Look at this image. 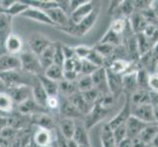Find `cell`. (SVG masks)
Instances as JSON below:
<instances>
[{"label":"cell","mask_w":158,"mask_h":147,"mask_svg":"<svg viewBox=\"0 0 158 147\" xmlns=\"http://www.w3.org/2000/svg\"><path fill=\"white\" fill-rule=\"evenodd\" d=\"M131 63L132 62H130V60H126L123 58H116V59H113L112 61L109 63L108 66L105 68L113 74L123 76L125 73L128 72V70L131 66Z\"/></svg>","instance_id":"44dd1931"},{"label":"cell","mask_w":158,"mask_h":147,"mask_svg":"<svg viewBox=\"0 0 158 147\" xmlns=\"http://www.w3.org/2000/svg\"><path fill=\"white\" fill-rule=\"evenodd\" d=\"M131 142H132V147H146V144L139 137L131 139Z\"/></svg>","instance_id":"f5cc1de1"},{"label":"cell","mask_w":158,"mask_h":147,"mask_svg":"<svg viewBox=\"0 0 158 147\" xmlns=\"http://www.w3.org/2000/svg\"><path fill=\"white\" fill-rule=\"evenodd\" d=\"M28 8L29 6L24 1H18V0H16L12 6L5 11V13L11 16V17H13V16H21Z\"/></svg>","instance_id":"ab89813d"},{"label":"cell","mask_w":158,"mask_h":147,"mask_svg":"<svg viewBox=\"0 0 158 147\" xmlns=\"http://www.w3.org/2000/svg\"><path fill=\"white\" fill-rule=\"evenodd\" d=\"M135 11V5L134 1H121L119 3V6L116 12H120L123 16V18H130L131 15H132Z\"/></svg>","instance_id":"f35d334b"},{"label":"cell","mask_w":158,"mask_h":147,"mask_svg":"<svg viewBox=\"0 0 158 147\" xmlns=\"http://www.w3.org/2000/svg\"><path fill=\"white\" fill-rule=\"evenodd\" d=\"M43 76L53 81L60 83V81H62L64 80L63 79V68L53 64L49 68H47L44 71V75Z\"/></svg>","instance_id":"836d02e7"},{"label":"cell","mask_w":158,"mask_h":147,"mask_svg":"<svg viewBox=\"0 0 158 147\" xmlns=\"http://www.w3.org/2000/svg\"><path fill=\"white\" fill-rule=\"evenodd\" d=\"M4 47L8 54L11 55H18L23 48V42L21 37L17 35L11 34L4 41Z\"/></svg>","instance_id":"ffe728a7"},{"label":"cell","mask_w":158,"mask_h":147,"mask_svg":"<svg viewBox=\"0 0 158 147\" xmlns=\"http://www.w3.org/2000/svg\"><path fill=\"white\" fill-rule=\"evenodd\" d=\"M60 101L58 99V96H48L46 101V109L50 110H59Z\"/></svg>","instance_id":"f907efd6"},{"label":"cell","mask_w":158,"mask_h":147,"mask_svg":"<svg viewBox=\"0 0 158 147\" xmlns=\"http://www.w3.org/2000/svg\"><path fill=\"white\" fill-rule=\"evenodd\" d=\"M98 16H99V9L94 6V10L91 11L89 15L86 16V17L81 22H80L78 25H74L70 35L79 36V37L84 36L85 34H88L92 29V27L95 25L97 19H98Z\"/></svg>","instance_id":"7a4b0ae2"},{"label":"cell","mask_w":158,"mask_h":147,"mask_svg":"<svg viewBox=\"0 0 158 147\" xmlns=\"http://www.w3.org/2000/svg\"><path fill=\"white\" fill-rule=\"evenodd\" d=\"M130 101L132 105L150 104L151 103V92L149 90L138 89L130 96Z\"/></svg>","instance_id":"484cf974"},{"label":"cell","mask_w":158,"mask_h":147,"mask_svg":"<svg viewBox=\"0 0 158 147\" xmlns=\"http://www.w3.org/2000/svg\"><path fill=\"white\" fill-rule=\"evenodd\" d=\"M19 58L21 61V70H23L24 72L35 77L44 75V71L40 65L39 56L35 53L31 51H25L21 54Z\"/></svg>","instance_id":"6da1fadb"},{"label":"cell","mask_w":158,"mask_h":147,"mask_svg":"<svg viewBox=\"0 0 158 147\" xmlns=\"http://www.w3.org/2000/svg\"><path fill=\"white\" fill-rule=\"evenodd\" d=\"M29 7L36 8L41 11H46L59 7V3L57 0H25L24 1Z\"/></svg>","instance_id":"d4e9b609"},{"label":"cell","mask_w":158,"mask_h":147,"mask_svg":"<svg viewBox=\"0 0 158 147\" xmlns=\"http://www.w3.org/2000/svg\"><path fill=\"white\" fill-rule=\"evenodd\" d=\"M39 80L42 85V88H44L45 92L48 96H58L59 93V83L53 81L49 79H47L44 76H40Z\"/></svg>","instance_id":"4dcf8cb0"},{"label":"cell","mask_w":158,"mask_h":147,"mask_svg":"<svg viewBox=\"0 0 158 147\" xmlns=\"http://www.w3.org/2000/svg\"><path fill=\"white\" fill-rule=\"evenodd\" d=\"M98 43H106V44H110L114 47H119L123 43V36L115 34V32H113L112 31L108 29V31L101 37V39L98 41Z\"/></svg>","instance_id":"d6a6232c"},{"label":"cell","mask_w":158,"mask_h":147,"mask_svg":"<svg viewBox=\"0 0 158 147\" xmlns=\"http://www.w3.org/2000/svg\"><path fill=\"white\" fill-rule=\"evenodd\" d=\"M100 142L102 147H117L112 129L109 128L107 123L102 126L100 130Z\"/></svg>","instance_id":"4316f807"},{"label":"cell","mask_w":158,"mask_h":147,"mask_svg":"<svg viewBox=\"0 0 158 147\" xmlns=\"http://www.w3.org/2000/svg\"><path fill=\"white\" fill-rule=\"evenodd\" d=\"M72 139L81 147H91L89 137V130L85 129L84 123H76V129Z\"/></svg>","instance_id":"9a60e30c"},{"label":"cell","mask_w":158,"mask_h":147,"mask_svg":"<svg viewBox=\"0 0 158 147\" xmlns=\"http://www.w3.org/2000/svg\"><path fill=\"white\" fill-rule=\"evenodd\" d=\"M59 129L60 133H61V135L65 139H72L76 129L75 120L70 118H62L59 123Z\"/></svg>","instance_id":"603a6c76"},{"label":"cell","mask_w":158,"mask_h":147,"mask_svg":"<svg viewBox=\"0 0 158 147\" xmlns=\"http://www.w3.org/2000/svg\"><path fill=\"white\" fill-rule=\"evenodd\" d=\"M106 78L109 92L115 98L119 97L124 92L122 84V76L113 74L106 69Z\"/></svg>","instance_id":"30bf717a"},{"label":"cell","mask_w":158,"mask_h":147,"mask_svg":"<svg viewBox=\"0 0 158 147\" xmlns=\"http://www.w3.org/2000/svg\"><path fill=\"white\" fill-rule=\"evenodd\" d=\"M75 49V54H76V57L81 59V60H84L88 57V55L89 54L91 48L89 46H85V45H79L77 47H74Z\"/></svg>","instance_id":"681fc988"},{"label":"cell","mask_w":158,"mask_h":147,"mask_svg":"<svg viewBox=\"0 0 158 147\" xmlns=\"http://www.w3.org/2000/svg\"><path fill=\"white\" fill-rule=\"evenodd\" d=\"M77 85L75 83H71V81L67 80H62L59 83V92H62V94L70 97L75 92H77Z\"/></svg>","instance_id":"7bdbcfd3"},{"label":"cell","mask_w":158,"mask_h":147,"mask_svg":"<svg viewBox=\"0 0 158 147\" xmlns=\"http://www.w3.org/2000/svg\"><path fill=\"white\" fill-rule=\"evenodd\" d=\"M148 86L150 92H152V93H158V74H149Z\"/></svg>","instance_id":"c3c4849f"},{"label":"cell","mask_w":158,"mask_h":147,"mask_svg":"<svg viewBox=\"0 0 158 147\" xmlns=\"http://www.w3.org/2000/svg\"><path fill=\"white\" fill-rule=\"evenodd\" d=\"M112 132L117 145L120 142H122L124 139H126V128H125V125L112 129Z\"/></svg>","instance_id":"7dc6e473"},{"label":"cell","mask_w":158,"mask_h":147,"mask_svg":"<svg viewBox=\"0 0 158 147\" xmlns=\"http://www.w3.org/2000/svg\"><path fill=\"white\" fill-rule=\"evenodd\" d=\"M149 73L148 71L144 68H139L137 71V83L139 89H144L148 90V81Z\"/></svg>","instance_id":"74e56055"},{"label":"cell","mask_w":158,"mask_h":147,"mask_svg":"<svg viewBox=\"0 0 158 147\" xmlns=\"http://www.w3.org/2000/svg\"><path fill=\"white\" fill-rule=\"evenodd\" d=\"M18 109H19V112L21 114H23V115H36V114L44 113L45 111L44 108L37 105L35 102V100L31 99V98L19 104Z\"/></svg>","instance_id":"7402d4cb"},{"label":"cell","mask_w":158,"mask_h":147,"mask_svg":"<svg viewBox=\"0 0 158 147\" xmlns=\"http://www.w3.org/2000/svg\"><path fill=\"white\" fill-rule=\"evenodd\" d=\"M59 110L61 112L62 116H64V118L75 119L79 118L81 115L78 109L69 101V99H65L63 102H60Z\"/></svg>","instance_id":"83f0119b"},{"label":"cell","mask_w":158,"mask_h":147,"mask_svg":"<svg viewBox=\"0 0 158 147\" xmlns=\"http://www.w3.org/2000/svg\"><path fill=\"white\" fill-rule=\"evenodd\" d=\"M53 142L52 134L49 129H45L37 127V129L34 134V143L35 146L49 147Z\"/></svg>","instance_id":"e0dca14e"},{"label":"cell","mask_w":158,"mask_h":147,"mask_svg":"<svg viewBox=\"0 0 158 147\" xmlns=\"http://www.w3.org/2000/svg\"><path fill=\"white\" fill-rule=\"evenodd\" d=\"M35 121L37 124V127L39 128H42L45 129H51L52 126H53V122L50 117H48L45 113H40V114H36V115H34Z\"/></svg>","instance_id":"60d3db41"},{"label":"cell","mask_w":158,"mask_h":147,"mask_svg":"<svg viewBox=\"0 0 158 147\" xmlns=\"http://www.w3.org/2000/svg\"><path fill=\"white\" fill-rule=\"evenodd\" d=\"M12 28V17L6 13L0 14V42L4 44V41L11 35Z\"/></svg>","instance_id":"cb8c5ba5"},{"label":"cell","mask_w":158,"mask_h":147,"mask_svg":"<svg viewBox=\"0 0 158 147\" xmlns=\"http://www.w3.org/2000/svg\"><path fill=\"white\" fill-rule=\"evenodd\" d=\"M46 14L48 15V17H49V19L51 20L54 26L66 28V27H69L71 24H72L70 21L69 16L59 7L46 11Z\"/></svg>","instance_id":"7c38bea8"},{"label":"cell","mask_w":158,"mask_h":147,"mask_svg":"<svg viewBox=\"0 0 158 147\" xmlns=\"http://www.w3.org/2000/svg\"><path fill=\"white\" fill-rule=\"evenodd\" d=\"M132 105V104H131ZM131 115L146 124H156L153 106L150 104L132 105Z\"/></svg>","instance_id":"277c9868"},{"label":"cell","mask_w":158,"mask_h":147,"mask_svg":"<svg viewBox=\"0 0 158 147\" xmlns=\"http://www.w3.org/2000/svg\"><path fill=\"white\" fill-rule=\"evenodd\" d=\"M115 48L116 47H114L110 44H106V43H97L94 47V50L98 52L105 60L113 55V53L115 52Z\"/></svg>","instance_id":"b9f144b4"},{"label":"cell","mask_w":158,"mask_h":147,"mask_svg":"<svg viewBox=\"0 0 158 147\" xmlns=\"http://www.w3.org/2000/svg\"><path fill=\"white\" fill-rule=\"evenodd\" d=\"M54 51H55V43L53 42L49 47H47L39 56L40 62V65L43 71H45L47 68H49L51 65H53Z\"/></svg>","instance_id":"f546056e"},{"label":"cell","mask_w":158,"mask_h":147,"mask_svg":"<svg viewBox=\"0 0 158 147\" xmlns=\"http://www.w3.org/2000/svg\"><path fill=\"white\" fill-rule=\"evenodd\" d=\"M76 85H77L78 91L81 92V93L86 92L94 88V84H92L90 76H81L77 80V81H76Z\"/></svg>","instance_id":"8d00e7d4"},{"label":"cell","mask_w":158,"mask_h":147,"mask_svg":"<svg viewBox=\"0 0 158 147\" xmlns=\"http://www.w3.org/2000/svg\"><path fill=\"white\" fill-rule=\"evenodd\" d=\"M131 112H132V105H131L130 96L126 95V100H125L124 105L121 108V110L119 111V113L115 117H113L110 121L107 123L109 128L111 129H114L120 126L125 125L127 122V120L132 116L131 115Z\"/></svg>","instance_id":"8992f818"},{"label":"cell","mask_w":158,"mask_h":147,"mask_svg":"<svg viewBox=\"0 0 158 147\" xmlns=\"http://www.w3.org/2000/svg\"><path fill=\"white\" fill-rule=\"evenodd\" d=\"M52 43L53 42L46 35L40 34V32H34L29 37V45L31 47V51L37 56H40Z\"/></svg>","instance_id":"5b68a950"},{"label":"cell","mask_w":158,"mask_h":147,"mask_svg":"<svg viewBox=\"0 0 158 147\" xmlns=\"http://www.w3.org/2000/svg\"><path fill=\"white\" fill-rule=\"evenodd\" d=\"M158 133V125L157 124H149L139 135V137L143 141L146 145H149L154 140L156 134Z\"/></svg>","instance_id":"1f68e13d"},{"label":"cell","mask_w":158,"mask_h":147,"mask_svg":"<svg viewBox=\"0 0 158 147\" xmlns=\"http://www.w3.org/2000/svg\"><path fill=\"white\" fill-rule=\"evenodd\" d=\"M117 147H132V142H131V139L129 138H126L124 139L122 142H120Z\"/></svg>","instance_id":"11a10c76"},{"label":"cell","mask_w":158,"mask_h":147,"mask_svg":"<svg viewBox=\"0 0 158 147\" xmlns=\"http://www.w3.org/2000/svg\"><path fill=\"white\" fill-rule=\"evenodd\" d=\"M146 147H155V146L152 144H149V145H146Z\"/></svg>","instance_id":"9f6ffc18"},{"label":"cell","mask_w":158,"mask_h":147,"mask_svg":"<svg viewBox=\"0 0 158 147\" xmlns=\"http://www.w3.org/2000/svg\"><path fill=\"white\" fill-rule=\"evenodd\" d=\"M14 101L7 91H0V116L5 117V114H9L14 110Z\"/></svg>","instance_id":"f1b7e54d"},{"label":"cell","mask_w":158,"mask_h":147,"mask_svg":"<svg viewBox=\"0 0 158 147\" xmlns=\"http://www.w3.org/2000/svg\"><path fill=\"white\" fill-rule=\"evenodd\" d=\"M94 88L98 90L100 94H108L110 93L107 85V78H106V69L105 67L98 68L96 71L90 75Z\"/></svg>","instance_id":"52a82bcc"},{"label":"cell","mask_w":158,"mask_h":147,"mask_svg":"<svg viewBox=\"0 0 158 147\" xmlns=\"http://www.w3.org/2000/svg\"><path fill=\"white\" fill-rule=\"evenodd\" d=\"M61 48H62V51H63V54H64L65 60L76 57L74 47H71V46L66 45V44H61Z\"/></svg>","instance_id":"816d5d0a"},{"label":"cell","mask_w":158,"mask_h":147,"mask_svg":"<svg viewBox=\"0 0 158 147\" xmlns=\"http://www.w3.org/2000/svg\"><path fill=\"white\" fill-rule=\"evenodd\" d=\"M97 68L96 66H94V64L90 63L89 61H88V60H81V76H90L92 73L94 72V71H96Z\"/></svg>","instance_id":"bcb514c9"},{"label":"cell","mask_w":158,"mask_h":147,"mask_svg":"<svg viewBox=\"0 0 158 147\" xmlns=\"http://www.w3.org/2000/svg\"><path fill=\"white\" fill-rule=\"evenodd\" d=\"M8 127H9L8 126V118L0 116V133H1L3 130Z\"/></svg>","instance_id":"db71d44e"},{"label":"cell","mask_w":158,"mask_h":147,"mask_svg":"<svg viewBox=\"0 0 158 147\" xmlns=\"http://www.w3.org/2000/svg\"><path fill=\"white\" fill-rule=\"evenodd\" d=\"M137 35V42H138V48H139V57L144 55L148 52H149L153 45L151 44V42L146 39L143 35V34H138Z\"/></svg>","instance_id":"e575fe53"},{"label":"cell","mask_w":158,"mask_h":147,"mask_svg":"<svg viewBox=\"0 0 158 147\" xmlns=\"http://www.w3.org/2000/svg\"><path fill=\"white\" fill-rule=\"evenodd\" d=\"M127 27H128V19L119 17L112 21L110 27H109V30L119 35H123L124 31L127 29Z\"/></svg>","instance_id":"d590c367"},{"label":"cell","mask_w":158,"mask_h":147,"mask_svg":"<svg viewBox=\"0 0 158 147\" xmlns=\"http://www.w3.org/2000/svg\"><path fill=\"white\" fill-rule=\"evenodd\" d=\"M21 17H24L29 20L37 22V23H40V24L54 26L51 20L49 19V17H48V15L46 14V12L41 11L40 9H36V8L29 7L23 14L21 15Z\"/></svg>","instance_id":"4fadbf2b"},{"label":"cell","mask_w":158,"mask_h":147,"mask_svg":"<svg viewBox=\"0 0 158 147\" xmlns=\"http://www.w3.org/2000/svg\"><path fill=\"white\" fill-rule=\"evenodd\" d=\"M21 69V61L17 55L11 54H3L0 56V73L11 72Z\"/></svg>","instance_id":"8fae6325"},{"label":"cell","mask_w":158,"mask_h":147,"mask_svg":"<svg viewBox=\"0 0 158 147\" xmlns=\"http://www.w3.org/2000/svg\"><path fill=\"white\" fill-rule=\"evenodd\" d=\"M85 60H88V61H89L90 63H92L97 68L104 67L105 61H106V60L103 58L98 52L95 51L94 48H91V50H90L89 54L88 55V57L85 58Z\"/></svg>","instance_id":"ee69618b"},{"label":"cell","mask_w":158,"mask_h":147,"mask_svg":"<svg viewBox=\"0 0 158 147\" xmlns=\"http://www.w3.org/2000/svg\"><path fill=\"white\" fill-rule=\"evenodd\" d=\"M128 21H129L131 29H132V31L135 35L141 34V32L143 31V30L146 28V26L148 25V21L143 18V16L140 14L139 11H137V10L131 15V17L128 19Z\"/></svg>","instance_id":"ac0fdd59"},{"label":"cell","mask_w":158,"mask_h":147,"mask_svg":"<svg viewBox=\"0 0 158 147\" xmlns=\"http://www.w3.org/2000/svg\"><path fill=\"white\" fill-rule=\"evenodd\" d=\"M65 62V57L61 48V43H55V51H54V58H53V64L57 65L63 68V65Z\"/></svg>","instance_id":"f6af8a7d"},{"label":"cell","mask_w":158,"mask_h":147,"mask_svg":"<svg viewBox=\"0 0 158 147\" xmlns=\"http://www.w3.org/2000/svg\"><path fill=\"white\" fill-rule=\"evenodd\" d=\"M111 111H112V109L104 108L101 105L95 103L94 107L91 108V110L85 115V122H84L85 129L89 130L92 127H94L95 125L101 122L102 120H104Z\"/></svg>","instance_id":"3957f363"},{"label":"cell","mask_w":158,"mask_h":147,"mask_svg":"<svg viewBox=\"0 0 158 147\" xmlns=\"http://www.w3.org/2000/svg\"><path fill=\"white\" fill-rule=\"evenodd\" d=\"M94 2L88 0V2L83 4L81 6L74 10L73 12L70 14L69 18H70L71 23L73 25H78L80 22H81L86 17V16L90 14V12L94 10Z\"/></svg>","instance_id":"5bb4252c"},{"label":"cell","mask_w":158,"mask_h":147,"mask_svg":"<svg viewBox=\"0 0 158 147\" xmlns=\"http://www.w3.org/2000/svg\"><path fill=\"white\" fill-rule=\"evenodd\" d=\"M31 97L35 100V102L40 107L46 109V101H47V93L45 92L44 88H42L40 80H37L35 83L31 85Z\"/></svg>","instance_id":"d6986e66"},{"label":"cell","mask_w":158,"mask_h":147,"mask_svg":"<svg viewBox=\"0 0 158 147\" xmlns=\"http://www.w3.org/2000/svg\"><path fill=\"white\" fill-rule=\"evenodd\" d=\"M122 84L124 93L131 96L134 92L139 89L137 83V71L135 72H128L122 76Z\"/></svg>","instance_id":"2e32d148"},{"label":"cell","mask_w":158,"mask_h":147,"mask_svg":"<svg viewBox=\"0 0 158 147\" xmlns=\"http://www.w3.org/2000/svg\"><path fill=\"white\" fill-rule=\"evenodd\" d=\"M149 124H146L141 122L140 120L131 116L126 124H125V128H126V138L133 139L139 135V133L148 126Z\"/></svg>","instance_id":"ba28073f"},{"label":"cell","mask_w":158,"mask_h":147,"mask_svg":"<svg viewBox=\"0 0 158 147\" xmlns=\"http://www.w3.org/2000/svg\"><path fill=\"white\" fill-rule=\"evenodd\" d=\"M7 93L11 96L14 103L21 104L25 102L26 100L30 99L31 97V88L27 85H21V86H13V88H8Z\"/></svg>","instance_id":"9c48e42d"}]
</instances>
